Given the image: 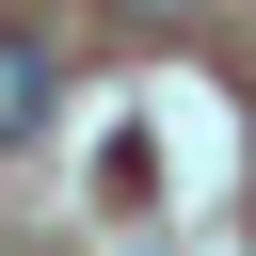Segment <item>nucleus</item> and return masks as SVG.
I'll list each match as a JSON object with an SVG mask.
<instances>
[{
    "label": "nucleus",
    "instance_id": "f257e3e1",
    "mask_svg": "<svg viewBox=\"0 0 256 256\" xmlns=\"http://www.w3.org/2000/svg\"><path fill=\"white\" fill-rule=\"evenodd\" d=\"M48 96H64V80H48V48H32V32H0V144H32V128H48Z\"/></svg>",
    "mask_w": 256,
    "mask_h": 256
},
{
    "label": "nucleus",
    "instance_id": "f03ea898",
    "mask_svg": "<svg viewBox=\"0 0 256 256\" xmlns=\"http://www.w3.org/2000/svg\"><path fill=\"white\" fill-rule=\"evenodd\" d=\"M112 16H176V0H112Z\"/></svg>",
    "mask_w": 256,
    "mask_h": 256
}]
</instances>
